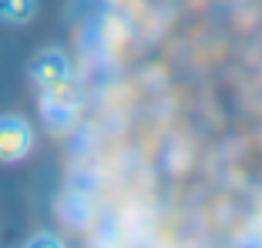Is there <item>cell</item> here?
Listing matches in <instances>:
<instances>
[{
  "mask_svg": "<svg viewBox=\"0 0 262 248\" xmlns=\"http://www.w3.org/2000/svg\"><path fill=\"white\" fill-rule=\"evenodd\" d=\"M34 147V131L24 117L4 114L0 117V164L24 161Z\"/></svg>",
  "mask_w": 262,
  "mask_h": 248,
  "instance_id": "6da1fadb",
  "label": "cell"
},
{
  "mask_svg": "<svg viewBox=\"0 0 262 248\" xmlns=\"http://www.w3.org/2000/svg\"><path fill=\"white\" fill-rule=\"evenodd\" d=\"M31 78H34V84H37L40 91L57 94V91H64V87L71 84V64H68V57H64L61 51H44V54L31 64Z\"/></svg>",
  "mask_w": 262,
  "mask_h": 248,
  "instance_id": "7a4b0ae2",
  "label": "cell"
},
{
  "mask_svg": "<svg viewBox=\"0 0 262 248\" xmlns=\"http://www.w3.org/2000/svg\"><path fill=\"white\" fill-rule=\"evenodd\" d=\"M37 14V0H0V20L7 23H27Z\"/></svg>",
  "mask_w": 262,
  "mask_h": 248,
  "instance_id": "3957f363",
  "label": "cell"
},
{
  "mask_svg": "<svg viewBox=\"0 0 262 248\" xmlns=\"http://www.w3.org/2000/svg\"><path fill=\"white\" fill-rule=\"evenodd\" d=\"M24 248H68V245H64V241L57 238V235H51V232H40V235H34V238L27 241Z\"/></svg>",
  "mask_w": 262,
  "mask_h": 248,
  "instance_id": "277c9868",
  "label": "cell"
}]
</instances>
